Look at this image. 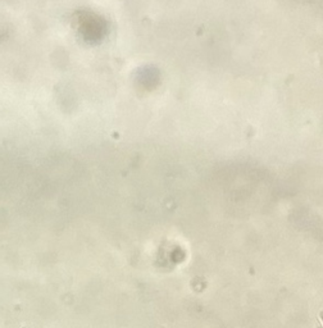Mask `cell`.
Wrapping results in <instances>:
<instances>
[{
	"mask_svg": "<svg viewBox=\"0 0 323 328\" xmlns=\"http://www.w3.org/2000/svg\"><path fill=\"white\" fill-rule=\"evenodd\" d=\"M320 319H322V320H323V312H322V313H320Z\"/></svg>",
	"mask_w": 323,
	"mask_h": 328,
	"instance_id": "6da1fadb",
	"label": "cell"
},
{
	"mask_svg": "<svg viewBox=\"0 0 323 328\" xmlns=\"http://www.w3.org/2000/svg\"><path fill=\"white\" fill-rule=\"evenodd\" d=\"M318 328H322V327H318Z\"/></svg>",
	"mask_w": 323,
	"mask_h": 328,
	"instance_id": "7a4b0ae2",
	"label": "cell"
}]
</instances>
